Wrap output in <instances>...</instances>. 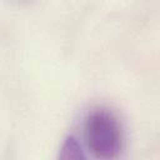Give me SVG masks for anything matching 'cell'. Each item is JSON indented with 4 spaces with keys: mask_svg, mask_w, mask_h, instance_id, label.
Here are the masks:
<instances>
[{
    "mask_svg": "<svg viewBox=\"0 0 160 160\" xmlns=\"http://www.w3.org/2000/svg\"><path fill=\"white\" fill-rule=\"evenodd\" d=\"M85 138L91 154L98 159H115L121 150V131L116 116L108 109L98 108L85 121Z\"/></svg>",
    "mask_w": 160,
    "mask_h": 160,
    "instance_id": "6da1fadb",
    "label": "cell"
},
{
    "mask_svg": "<svg viewBox=\"0 0 160 160\" xmlns=\"http://www.w3.org/2000/svg\"><path fill=\"white\" fill-rule=\"evenodd\" d=\"M84 151L79 144V141L74 138V136H68L64 142L62 146L60 149L59 152V159L62 160H79V159H84Z\"/></svg>",
    "mask_w": 160,
    "mask_h": 160,
    "instance_id": "7a4b0ae2",
    "label": "cell"
}]
</instances>
